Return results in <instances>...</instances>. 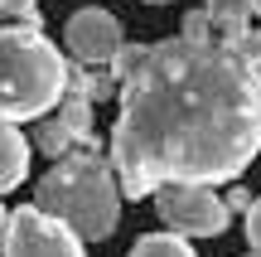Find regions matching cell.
<instances>
[{
    "label": "cell",
    "instance_id": "e0dca14e",
    "mask_svg": "<svg viewBox=\"0 0 261 257\" xmlns=\"http://www.w3.org/2000/svg\"><path fill=\"white\" fill-rule=\"evenodd\" d=\"M5 228H10V214H5V204H0V243H5Z\"/></svg>",
    "mask_w": 261,
    "mask_h": 257
},
{
    "label": "cell",
    "instance_id": "8fae6325",
    "mask_svg": "<svg viewBox=\"0 0 261 257\" xmlns=\"http://www.w3.org/2000/svg\"><path fill=\"white\" fill-rule=\"evenodd\" d=\"M34 136H39V151H44L54 165H58V160H68V155H73V146H77L73 136H68V126L58 122V116H54V122H44Z\"/></svg>",
    "mask_w": 261,
    "mask_h": 257
},
{
    "label": "cell",
    "instance_id": "9c48e42d",
    "mask_svg": "<svg viewBox=\"0 0 261 257\" xmlns=\"http://www.w3.org/2000/svg\"><path fill=\"white\" fill-rule=\"evenodd\" d=\"M58 122L68 126V136H73V141H87V136H92V102H87V97H77V92H68L63 102H58Z\"/></svg>",
    "mask_w": 261,
    "mask_h": 257
},
{
    "label": "cell",
    "instance_id": "ba28073f",
    "mask_svg": "<svg viewBox=\"0 0 261 257\" xmlns=\"http://www.w3.org/2000/svg\"><path fill=\"white\" fill-rule=\"evenodd\" d=\"M203 15H208V25H213L218 34H223V44H227V39H237V34H247V29H252L247 19H252L256 10L247 5V0H208Z\"/></svg>",
    "mask_w": 261,
    "mask_h": 257
},
{
    "label": "cell",
    "instance_id": "7c38bea8",
    "mask_svg": "<svg viewBox=\"0 0 261 257\" xmlns=\"http://www.w3.org/2000/svg\"><path fill=\"white\" fill-rule=\"evenodd\" d=\"M227 49H232V58H242L247 68H256V73H261V29H247V34L227 39Z\"/></svg>",
    "mask_w": 261,
    "mask_h": 257
},
{
    "label": "cell",
    "instance_id": "d6986e66",
    "mask_svg": "<svg viewBox=\"0 0 261 257\" xmlns=\"http://www.w3.org/2000/svg\"><path fill=\"white\" fill-rule=\"evenodd\" d=\"M145 5H169V0H145Z\"/></svg>",
    "mask_w": 261,
    "mask_h": 257
},
{
    "label": "cell",
    "instance_id": "5b68a950",
    "mask_svg": "<svg viewBox=\"0 0 261 257\" xmlns=\"http://www.w3.org/2000/svg\"><path fill=\"white\" fill-rule=\"evenodd\" d=\"M0 257H87V252H83V238H77L68 223H58V219H48L44 209L24 204V209L10 214Z\"/></svg>",
    "mask_w": 261,
    "mask_h": 257
},
{
    "label": "cell",
    "instance_id": "ac0fdd59",
    "mask_svg": "<svg viewBox=\"0 0 261 257\" xmlns=\"http://www.w3.org/2000/svg\"><path fill=\"white\" fill-rule=\"evenodd\" d=\"M247 5H252V10H256V15H261V0H247Z\"/></svg>",
    "mask_w": 261,
    "mask_h": 257
},
{
    "label": "cell",
    "instance_id": "5bb4252c",
    "mask_svg": "<svg viewBox=\"0 0 261 257\" xmlns=\"http://www.w3.org/2000/svg\"><path fill=\"white\" fill-rule=\"evenodd\" d=\"M247 243H252V252L261 257V194H256L252 209H247Z\"/></svg>",
    "mask_w": 261,
    "mask_h": 257
},
{
    "label": "cell",
    "instance_id": "ffe728a7",
    "mask_svg": "<svg viewBox=\"0 0 261 257\" xmlns=\"http://www.w3.org/2000/svg\"><path fill=\"white\" fill-rule=\"evenodd\" d=\"M0 10H5V0H0Z\"/></svg>",
    "mask_w": 261,
    "mask_h": 257
},
{
    "label": "cell",
    "instance_id": "52a82bcc",
    "mask_svg": "<svg viewBox=\"0 0 261 257\" xmlns=\"http://www.w3.org/2000/svg\"><path fill=\"white\" fill-rule=\"evenodd\" d=\"M29 175V141L19 136L15 122H0V194L15 190Z\"/></svg>",
    "mask_w": 261,
    "mask_h": 257
},
{
    "label": "cell",
    "instance_id": "6da1fadb",
    "mask_svg": "<svg viewBox=\"0 0 261 257\" xmlns=\"http://www.w3.org/2000/svg\"><path fill=\"white\" fill-rule=\"evenodd\" d=\"M121 116L112 126V170L126 199L160 184H227L261 151V73L227 44H126L112 63Z\"/></svg>",
    "mask_w": 261,
    "mask_h": 257
},
{
    "label": "cell",
    "instance_id": "3957f363",
    "mask_svg": "<svg viewBox=\"0 0 261 257\" xmlns=\"http://www.w3.org/2000/svg\"><path fill=\"white\" fill-rule=\"evenodd\" d=\"M68 97V58L29 25L0 29V122H34Z\"/></svg>",
    "mask_w": 261,
    "mask_h": 257
},
{
    "label": "cell",
    "instance_id": "30bf717a",
    "mask_svg": "<svg viewBox=\"0 0 261 257\" xmlns=\"http://www.w3.org/2000/svg\"><path fill=\"white\" fill-rule=\"evenodd\" d=\"M130 257H198L189 248V238H179V233H145V238L130 248Z\"/></svg>",
    "mask_w": 261,
    "mask_h": 257
},
{
    "label": "cell",
    "instance_id": "7a4b0ae2",
    "mask_svg": "<svg viewBox=\"0 0 261 257\" xmlns=\"http://www.w3.org/2000/svg\"><path fill=\"white\" fill-rule=\"evenodd\" d=\"M34 209L68 223L83 243H102L116 233V219H121V184L112 180L107 160H97L87 146V151H73L68 160L48 165V175H39Z\"/></svg>",
    "mask_w": 261,
    "mask_h": 257
},
{
    "label": "cell",
    "instance_id": "44dd1931",
    "mask_svg": "<svg viewBox=\"0 0 261 257\" xmlns=\"http://www.w3.org/2000/svg\"><path fill=\"white\" fill-rule=\"evenodd\" d=\"M252 257H256V252H252Z\"/></svg>",
    "mask_w": 261,
    "mask_h": 257
},
{
    "label": "cell",
    "instance_id": "4fadbf2b",
    "mask_svg": "<svg viewBox=\"0 0 261 257\" xmlns=\"http://www.w3.org/2000/svg\"><path fill=\"white\" fill-rule=\"evenodd\" d=\"M208 34H213L208 15H203V10H189V15H184V39H189V44H208Z\"/></svg>",
    "mask_w": 261,
    "mask_h": 257
},
{
    "label": "cell",
    "instance_id": "277c9868",
    "mask_svg": "<svg viewBox=\"0 0 261 257\" xmlns=\"http://www.w3.org/2000/svg\"><path fill=\"white\" fill-rule=\"evenodd\" d=\"M155 209L165 219V228L179 238H218L232 219L227 199H218L208 184H160Z\"/></svg>",
    "mask_w": 261,
    "mask_h": 257
},
{
    "label": "cell",
    "instance_id": "2e32d148",
    "mask_svg": "<svg viewBox=\"0 0 261 257\" xmlns=\"http://www.w3.org/2000/svg\"><path fill=\"white\" fill-rule=\"evenodd\" d=\"M252 204H256V199H252L247 190H232V194H227V209H242V214H247Z\"/></svg>",
    "mask_w": 261,
    "mask_h": 257
},
{
    "label": "cell",
    "instance_id": "9a60e30c",
    "mask_svg": "<svg viewBox=\"0 0 261 257\" xmlns=\"http://www.w3.org/2000/svg\"><path fill=\"white\" fill-rule=\"evenodd\" d=\"M0 15H15V19H24V25L34 29V15H39V10H34V0H5Z\"/></svg>",
    "mask_w": 261,
    "mask_h": 257
},
{
    "label": "cell",
    "instance_id": "8992f818",
    "mask_svg": "<svg viewBox=\"0 0 261 257\" xmlns=\"http://www.w3.org/2000/svg\"><path fill=\"white\" fill-rule=\"evenodd\" d=\"M63 44H68V54H73L83 68L116 63V58H121V25H116L112 10L87 5V10H77V15L63 25Z\"/></svg>",
    "mask_w": 261,
    "mask_h": 257
}]
</instances>
